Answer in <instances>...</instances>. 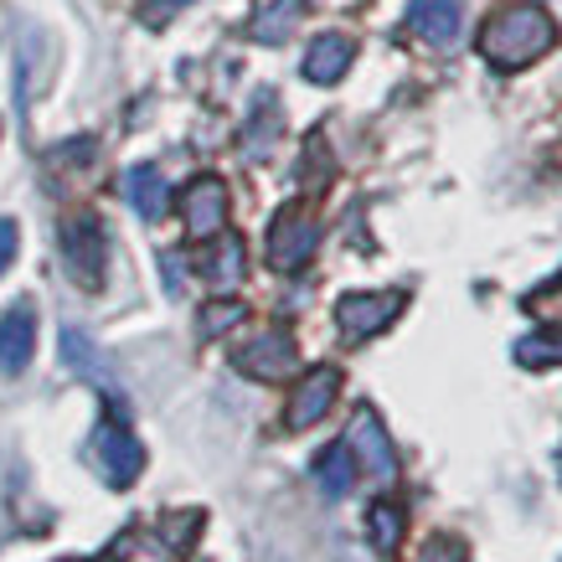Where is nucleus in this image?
<instances>
[{
	"label": "nucleus",
	"instance_id": "obj_1",
	"mask_svg": "<svg viewBox=\"0 0 562 562\" xmlns=\"http://www.w3.org/2000/svg\"><path fill=\"white\" fill-rule=\"evenodd\" d=\"M558 47V21L547 5H531V0H516V5H501L491 11V21L480 26V57L501 72L531 68L537 57Z\"/></svg>",
	"mask_w": 562,
	"mask_h": 562
},
{
	"label": "nucleus",
	"instance_id": "obj_2",
	"mask_svg": "<svg viewBox=\"0 0 562 562\" xmlns=\"http://www.w3.org/2000/svg\"><path fill=\"white\" fill-rule=\"evenodd\" d=\"M63 263H68L72 284H83V290H99L103 284V269H109V233H103V222L93 212H78V217L63 222Z\"/></svg>",
	"mask_w": 562,
	"mask_h": 562
},
{
	"label": "nucleus",
	"instance_id": "obj_3",
	"mask_svg": "<svg viewBox=\"0 0 562 562\" xmlns=\"http://www.w3.org/2000/svg\"><path fill=\"white\" fill-rule=\"evenodd\" d=\"M315 243H321V222H315L310 206H284V212L269 222V263L279 273L305 269L310 254H315Z\"/></svg>",
	"mask_w": 562,
	"mask_h": 562
},
{
	"label": "nucleus",
	"instance_id": "obj_4",
	"mask_svg": "<svg viewBox=\"0 0 562 562\" xmlns=\"http://www.w3.org/2000/svg\"><path fill=\"white\" fill-rule=\"evenodd\" d=\"M397 315H403V294L397 290L341 294V305H336V325H341L346 341H372L376 330H387Z\"/></svg>",
	"mask_w": 562,
	"mask_h": 562
},
{
	"label": "nucleus",
	"instance_id": "obj_5",
	"mask_svg": "<svg viewBox=\"0 0 562 562\" xmlns=\"http://www.w3.org/2000/svg\"><path fill=\"white\" fill-rule=\"evenodd\" d=\"M294 361H300V351H294V336L284 325L258 330L254 341L233 351V367H238L243 376H254V382H279V376H290Z\"/></svg>",
	"mask_w": 562,
	"mask_h": 562
},
{
	"label": "nucleus",
	"instance_id": "obj_6",
	"mask_svg": "<svg viewBox=\"0 0 562 562\" xmlns=\"http://www.w3.org/2000/svg\"><path fill=\"white\" fill-rule=\"evenodd\" d=\"M336 392H341V372H336V367H310V372L294 382V392H290L284 424L290 428L321 424L325 413H330V403H336Z\"/></svg>",
	"mask_w": 562,
	"mask_h": 562
},
{
	"label": "nucleus",
	"instance_id": "obj_7",
	"mask_svg": "<svg viewBox=\"0 0 562 562\" xmlns=\"http://www.w3.org/2000/svg\"><path fill=\"white\" fill-rule=\"evenodd\" d=\"M181 217H187L191 238H217L227 227V187L217 176H196L187 191H181Z\"/></svg>",
	"mask_w": 562,
	"mask_h": 562
},
{
	"label": "nucleus",
	"instance_id": "obj_8",
	"mask_svg": "<svg viewBox=\"0 0 562 562\" xmlns=\"http://www.w3.org/2000/svg\"><path fill=\"white\" fill-rule=\"evenodd\" d=\"M346 443H351V454L372 470V480H382V485L397 480V454H392L387 428H382V418H376L372 408H357V418H351V439Z\"/></svg>",
	"mask_w": 562,
	"mask_h": 562
},
{
	"label": "nucleus",
	"instance_id": "obj_9",
	"mask_svg": "<svg viewBox=\"0 0 562 562\" xmlns=\"http://www.w3.org/2000/svg\"><path fill=\"white\" fill-rule=\"evenodd\" d=\"M99 460H103V475H109V485H135L139 470H145V449H139V439L130 434V428L120 424H99Z\"/></svg>",
	"mask_w": 562,
	"mask_h": 562
},
{
	"label": "nucleus",
	"instance_id": "obj_10",
	"mask_svg": "<svg viewBox=\"0 0 562 562\" xmlns=\"http://www.w3.org/2000/svg\"><path fill=\"white\" fill-rule=\"evenodd\" d=\"M460 21H464L460 0H413L408 5V26L424 36L428 47H454L460 42Z\"/></svg>",
	"mask_w": 562,
	"mask_h": 562
},
{
	"label": "nucleus",
	"instance_id": "obj_11",
	"mask_svg": "<svg viewBox=\"0 0 562 562\" xmlns=\"http://www.w3.org/2000/svg\"><path fill=\"white\" fill-rule=\"evenodd\" d=\"M32 351H36V315H32V305L5 310V315H0V372L5 376L26 372Z\"/></svg>",
	"mask_w": 562,
	"mask_h": 562
},
{
	"label": "nucleus",
	"instance_id": "obj_12",
	"mask_svg": "<svg viewBox=\"0 0 562 562\" xmlns=\"http://www.w3.org/2000/svg\"><path fill=\"white\" fill-rule=\"evenodd\" d=\"M124 202L135 206L145 222H160L166 217V202H171V187H166V176L155 171V166H130L124 171Z\"/></svg>",
	"mask_w": 562,
	"mask_h": 562
},
{
	"label": "nucleus",
	"instance_id": "obj_13",
	"mask_svg": "<svg viewBox=\"0 0 562 562\" xmlns=\"http://www.w3.org/2000/svg\"><path fill=\"white\" fill-rule=\"evenodd\" d=\"M351 36H341V32H325V36H315L310 42V52H305V78L310 83H336L346 68H351Z\"/></svg>",
	"mask_w": 562,
	"mask_h": 562
},
{
	"label": "nucleus",
	"instance_id": "obj_14",
	"mask_svg": "<svg viewBox=\"0 0 562 562\" xmlns=\"http://www.w3.org/2000/svg\"><path fill=\"white\" fill-rule=\"evenodd\" d=\"M315 485H321L325 495H346L351 485H357V454H351V443L346 439L315 454Z\"/></svg>",
	"mask_w": 562,
	"mask_h": 562
},
{
	"label": "nucleus",
	"instance_id": "obj_15",
	"mask_svg": "<svg viewBox=\"0 0 562 562\" xmlns=\"http://www.w3.org/2000/svg\"><path fill=\"white\" fill-rule=\"evenodd\" d=\"M63 361H68L78 376H88V382H99V387H109V392H120L114 387V376H109V367H103V357H99V346L88 341L83 330H63Z\"/></svg>",
	"mask_w": 562,
	"mask_h": 562
},
{
	"label": "nucleus",
	"instance_id": "obj_16",
	"mask_svg": "<svg viewBox=\"0 0 562 562\" xmlns=\"http://www.w3.org/2000/svg\"><path fill=\"white\" fill-rule=\"evenodd\" d=\"M403 531H408V516L403 506H392V501H372V512H367V537L382 558H392L397 547H403Z\"/></svg>",
	"mask_w": 562,
	"mask_h": 562
},
{
	"label": "nucleus",
	"instance_id": "obj_17",
	"mask_svg": "<svg viewBox=\"0 0 562 562\" xmlns=\"http://www.w3.org/2000/svg\"><path fill=\"white\" fill-rule=\"evenodd\" d=\"M202 273L212 279V290H233V284L243 279V238L217 233V248L202 258Z\"/></svg>",
	"mask_w": 562,
	"mask_h": 562
},
{
	"label": "nucleus",
	"instance_id": "obj_18",
	"mask_svg": "<svg viewBox=\"0 0 562 562\" xmlns=\"http://www.w3.org/2000/svg\"><path fill=\"white\" fill-rule=\"evenodd\" d=\"M273 139H279V99L273 93H258V114L248 120V135H243V150L254 155H269Z\"/></svg>",
	"mask_w": 562,
	"mask_h": 562
},
{
	"label": "nucleus",
	"instance_id": "obj_19",
	"mask_svg": "<svg viewBox=\"0 0 562 562\" xmlns=\"http://www.w3.org/2000/svg\"><path fill=\"white\" fill-rule=\"evenodd\" d=\"M516 361L521 367H558L562 361V325H542L516 341Z\"/></svg>",
	"mask_w": 562,
	"mask_h": 562
},
{
	"label": "nucleus",
	"instance_id": "obj_20",
	"mask_svg": "<svg viewBox=\"0 0 562 562\" xmlns=\"http://www.w3.org/2000/svg\"><path fill=\"white\" fill-rule=\"evenodd\" d=\"M294 21H300V0H273V5H263L254 16V36L269 42V47H279V42L294 32Z\"/></svg>",
	"mask_w": 562,
	"mask_h": 562
},
{
	"label": "nucleus",
	"instance_id": "obj_21",
	"mask_svg": "<svg viewBox=\"0 0 562 562\" xmlns=\"http://www.w3.org/2000/svg\"><path fill=\"white\" fill-rule=\"evenodd\" d=\"M243 315H248V310H243L238 300H212V305L202 310V336H222V330H233V325H243Z\"/></svg>",
	"mask_w": 562,
	"mask_h": 562
},
{
	"label": "nucleus",
	"instance_id": "obj_22",
	"mask_svg": "<svg viewBox=\"0 0 562 562\" xmlns=\"http://www.w3.org/2000/svg\"><path fill=\"white\" fill-rule=\"evenodd\" d=\"M418 562H470V547L460 542V537H428L424 552H418Z\"/></svg>",
	"mask_w": 562,
	"mask_h": 562
},
{
	"label": "nucleus",
	"instance_id": "obj_23",
	"mask_svg": "<svg viewBox=\"0 0 562 562\" xmlns=\"http://www.w3.org/2000/svg\"><path fill=\"white\" fill-rule=\"evenodd\" d=\"M16 248H21L16 222H11V217H0V273L11 269V258H16Z\"/></svg>",
	"mask_w": 562,
	"mask_h": 562
},
{
	"label": "nucleus",
	"instance_id": "obj_24",
	"mask_svg": "<svg viewBox=\"0 0 562 562\" xmlns=\"http://www.w3.org/2000/svg\"><path fill=\"white\" fill-rule=\"evenodd\" d=\"M181 5H191V0H150V5H145V21H150V26H166Z\"/></svg>",
	"mask_w": 562,
	"mask_h": 562
},
{
	"label": "nucleus",
	"instance_id": "obj_25",
	"mask_svg": "<svg viewBox=\"0 0 562 562\" xmlns=\"http://www.w3.org/2000/svg\"><path fill=\"white\" fill-rule=\"evenodd\" d=\"M166 284H171V290H181V258H176V254H166Z\"/></svg>",
	"mask_w": 562,
	"mask_h": 562
},
{
	"label": "nucleus",
	"instance_id": "obj_26",
	"mask_svg": "<svg viewBox=\"0 0 562 562\" xmlns=\"http://www.w3.org/2000/svg\"><path fill=\"white\" fill-rule=\"evenodd\" d=\"M68 562H78V558H68Z\"/></svg>",
	"mask_w": 562,
	"mask_h": 562
}]
</instances>
